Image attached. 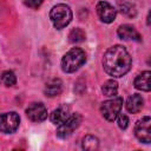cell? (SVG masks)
Listing matches in <instances>:
<instances>
[{"instance_id": "cell-8", "label": "cell", "mask_w": 151, "mask_h": 151, "mask_svg": "<svg viewBox=\"0 0 151 151\" xmlns=\"http://www.w3.org/2000/svg\"><path fill=\"white\" fill-rule=\"evenodd\" d=\"M96 11L97 14L99 17V19L103 22L110 24L112 21H114L116 15H117V11L113 6H111L107 1H99L96 6Z\"/></svg>"}, {"instance_id": "cell-3", "label": "cell", "mask_w": 151, "mask_h": 151, "mask_svg": "<svg viewBox=\"0 0 151 151\" xmlns=\"http://www.w3.org/2000/svg\"><path fill=\"white\" fill-rule=\"evenodd\" d=\"M72 17L73 14L70 6L65 4H58L53 6L50 12V19L57 29H63L64 27H66L71 22Z\"/></svg>"}, {"instance_id": "cell-12", "label": "cell", "mask_w": 151, "mask_h": 151, "mask_svg": "<svg viewBox=\"0 0 151 151\" xmlns=\"http://www.w3.org/2000/svg\"><path fill=\"white\" fill-rule=\"evenodd\" d=\"M70 116V107L67 105H61L59 107H57L55 110L52 111L51 116H50V119L53 124L55 125H59L61 124L64 120H66Z\"/></svg>"}, {"instance_id": "cell-17", "label": "cell", "mask_w": 151, "mask_h": 151, "mask_svg": "<svg viewBox=\"0 0 151 151\" xmlns=\"http://www.w3.org/2000/svg\"><path fill=\"white\" fill-rule=\"evenodd\" d=\"M98 146H99V140L97 137L91 136V134H87L84 137V139H83V149L84 150L93 151V150H97Z\"/></svg>"}, {"instance_id": "cell-14", "label": "cell", "mask_w": 151, "mask_h": 151, "mask_svg": "<svg viewBox=\"0 0 151 151\" xmlns=\"http://www.w3.org/2000/svg\"><path fill=\"white\" fill-rule=\"evenodd\" d=\"M143 104H144V99L140 94H132L131 97L127 98L126 100V110L130 112V113H138L142 107H143Z\"/></svg>"}, {"instance_id": "cell-5", "label": "cell", "mask_w": 151, "mask_h": 151, "mask_svg": "<svg viewBox=\"0 0 151 151\" xmlns=\"http://www.w3.org/2000/svg\"><path fill=\"white\" fill-rule=\"evenodd\" d=\"M83 120V117L79 113H73L70 114L66 120H64L61 124H59L57 129V136L59 138H67L70 137L74 130H77Z\"/></svg>"}, {"instance_id": "cell-7", "label": "cell", "mask_w": 151, "mask_h": 151, "mask_svg": "<svg viewBox=\"0 0 151 151\" xmlns=\"http://www.w3.org/2000/svg\"><path fill=\"white\" fill-rule=\"evenodd\" d=\"M134 134L143 143L147 144L151 142V119L149 116L143 117L136 123Z\"/></svg>"}, {"instance_id": "cell-18", "label": "cell", "mask_w": 151, "mask_h": 151, "mask_svg": "<svg viewBox=\"0 0 151 151\" xmlns=\"http://www.w3.org/2000/svg\"><path fill=\"white\" fill-rule=\"evenodd\" d=\"M86 38V34L85 32L80 28V27H76L73 28L70 34H68V40L72 42V44H79V42H83Z\"/></svg>"}, {"instance_id": "cell-21", "label": "cell", "mask_w": 151, "mask_h": 151, "mask_svg": "<svg viewBox=\"0 0 151 151\" xmlns=\"http://www.w3.org/2000/svg\"><path fill=\"white\" fill-rule=\"evenodd\" d=\"M42 1L44 0H24V4L32 9H38L42 5Z\"/></svg>"}, {"instance_id": "cell-16", "label": "cell", "mask_w": 151, "mask_h": 151, "mask_svg": "<svg viewBox=\"0 0 151 151\" xmlns=\"http://www.w3.org/2000/svg\"><path fill=\"white\" fill-rule=\"evenodd\" d=\"M101 91L107 97H114L117 94V91H118V84H117V81L113 80V79L106 80L103 84V86H101Z\"/></svg>"}, {"instance_id": "cell-20", "label": "cell", "mask_w": 151, "mask_h": 151, "mask_svg": "<svg viewBox=\"0 0 151 151\" xmlns=\"http://www.w3.org/2000/svg\"><path fill=\"white\" fill-rule=\"evenodd\" d=\"M116 119H117L118 126H119L120 129L125 130V129L129 126V118H127V116H125V114H118Z\"/></svg>"}, {"instance_id": "cell-9", "label": "cell", "mask_w": 151, "mask_h": 151, "mask_svg": "<svg viewBox=\"0 0 151 151\" xmlns=\"http://www.w3.org/2000/svg\"><path fill=\"white\" fill-rule=\"evenodd\" d=\"M26 116L32 122L40 123L47 118V109L42 103H32L26 109Z\"/></svg>"}, {"instance_id": "cell-2", "label": "cell", "mask_w": 151, "mask_h": 151, "mask_svg": "<svg viewBox=\"0 0 151 151\" xmlns=\"http://www.w3.org/2000/svg\"><path fill=\"white\" fill-rule=\"evenodd\" d=\"M86 61V54L81 48L74 47L70 50L61 59V68L66 73L76 72Z\"/></svg>"}, {"instance_id": "cell-4", "label": "cell", "mask_w": 151, "mask_h": 151, "mask_svg": "<svg viewBox=\"0 0 151 151\" xmlns=\"http://www.w3.org/2000/svg\"><path fill=\"white\" fill-rule=\"evenodd\" d=\"M122 106H123V98H120V97H116V98L105 100L100 106L101 116L107 122H113V120H116L117 116L120 113Z\"/></svg>"}, {"instance_id": "cell-15", "label": "cell", "mask_w": 151, "mask_h": 151, "mask_svg": "<svg viewBox=\"0 0 151 151\" xmlns=\"http://www.w3.org/2000/svg\"><path fill=\"white\" fill-rule=\"evenodd\" d=\"M117 8L119 9V12L129 18H133L137 14V9L136 6L127 1V0H117Z\"/></svg>"}, {"instance_id": "cell-1", "label": "cell", "mask_w": 151, "mask_h": 151, "mask_svg": "<svg viewBox=\"0 0 151 151\" xmlns=\"http://www.w3.org/2000/svg\"><path fill=\"white\" fill-rule=\"evenodd\" d=\"M132 65V59L125 47L120 45H114L110 47L103 57V67L105 72L113 77L120 78L125 76Z\"/></svg>"}, {"instance_id": "cell-19", "label": "cell", "mask_w": 151, "mask_h": 151, "mask_svg": "<svg viewBox=\"0 0 151 151\" xmlns=\"http://www.w3.org/2000/svg\"><path fill=\"white\" fill-rule=\"evenodd\" d=\"M0 80H1V83H2L5 86L11 87V86L15 85V83H17V77H15V74H14L13 71H5V72L1 73Z\"/></svg>"}, {"instance_id": "cell-10", "label": "cell", "mask_w": 151, "mask_h": 151, "mask_svg": "<svg viewBox=\"0 0 151 151\" xmlns=\"http://www.w3.org/2000/svg\"><path fill=\"white\" fill-rule=\"evenodd\" d=\"M117 34L120 39L123 40H134V41H142V37L140 34L138 33V31L131 26V25H122L119 26L118 31H117Z\"/></svg>"}, {"instance_id": "cell-11", "label": "cell", "mask_w": 151, "mask_h": 151, "mask_svg": "<svg viewBox=\"0 0 151 151\" xmlns=\"http://www.w3.org/2000/svg\"><path fill=\"white\" fill-rule=\"evenodd\" d=\"M63 91V83L59 78H53V79H50L46 85H45V94L47 97H57Z\"/></svg>"}, {"instance_id": "cell-13", "label": "cell", "mask_w": 151, "mask_h": 151, "mask_svg": "<svg viewBox=\"0 0 151 151\" xmlns=\"http://www.w3.org/2000/svg\"><path fill=\"white\" fill-rule=\"evenodd\" d=\"M150 77H151V73L150 71H144L142 72L140 74H138L133 81V85L138 90H142V91H145V92H149L150 88H151V84H150Z\"/></svg>"}, {"instance_id": "cell-6", "label": "cell", "mask_w": 151, "mask_h": 151, "mask_svg": "<svg viewBox=\"0 0 151 151\" xmlns=\"http://www.w3.org/2000/svg\"><path fill=\"white\" fill-rule=\"evenodd\" d=\"M20 124V118L15 112H6L0 114V132L13 133Z\"/></svg>"}]
</instances>
